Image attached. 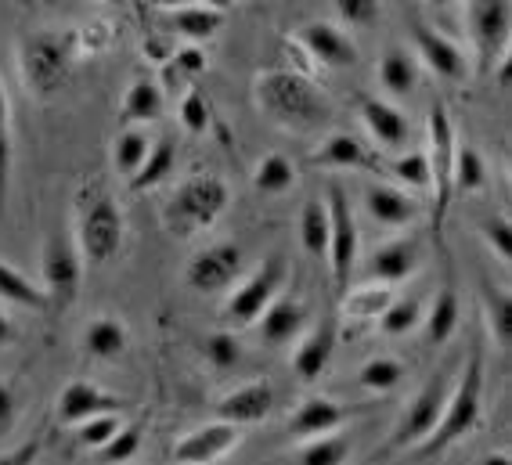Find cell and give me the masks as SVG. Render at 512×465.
Wrapping results in <instances>:
<instances>
[{
	"label": "cell",
	"instance_id": "cell-54",
	"mask_svg": "<svg viewBox=\"0 0 512 465\" xmlns=\"http://www.w3.org/2000/svg\"><path fill=\"white\" fill-rule=\"evenodd\" d=\"M199 4L210 11H220V15H228V11L235 8V0H199Z\"/></svg>",
	"mask_w": 512,
	"mask_h": 465
},
{
	"label": "cell",
	"instance_id": "cell-47",
	"mask_svg": "<svg viewBox=\"0 0 512 465\" xmlns=\"http://www.w3.org/2000/svg\"><path fill=\"white\" fill-rule=\"evenodd\" d=\"M480 235H484L487 249H491L502 264H512V224L505 213H498V217H487L484 228H480Z\"/></svg>",
	"mask_w": 512,
	"mask_h": 465
},
{
	"label": "cell",
	"instance_id": "cell-27",
	"mask_svg": "<svg viewBox=\"0 0 512 465\" xmlns=\"http://www.w3.org/2000/svg\"><path fill=\"white\" fill-rule=\"evenodd\" d=\"M390 300H394L390 285L372 282V278H368L365 285L343 292V296H339V307H343V314L354 318V321H379V314L390 307Z\"/></svg>",
	"mask_w": 512,
	"mask_h": 465
},
{
	"label": "cell",
	"instance_id": "cell-37",
	"mask_svg": "<svg viewBox=\"0 0 512 465\" xmlns=\"http://www.w3.org/2000/svg\"><path fill=\"white\" fill-rule=\"evenodd\" d=\"M487 184V166L484 155L476 152L473 145L455 148V166H451V192L458 195H476Z\"/></svg>",
	"mask_w": 512,
	"mask_h": 465
},
{
	"label": "cell",
	"instance_id": "cell-51",
	"mask_svg": "<svg viewBox=\"0 0 512 465\" xmlns=\"http://www.w3.org/2000/svg\"><path fill=\"white\" fill-rule=\"evenodd\" d=\"M37 458H40V440H26V444H19L15 451L0 455V465H33Z\"/></svg>",
	"mask_w": 512,
	"mask_h": 465
},
{
	"label": "cell",
	"instance_id": "cell-41",
	"mask_svg": "<svg viewBox=\"0 0 512 465\" xmlns=\"http://www.w3.org/2000/svg\"><path fill=\"white\" fill-rule=\"evenodd\" d=\"M11 166H15V137H11V101L4 83H0V210L8 202L11 188Z\"/></svg>",
	"mask_w": 512,
	"mask_h": 465
},
{
	"label": "cell",
	"instance_id": "cell-8",
	"mask_svg": "<svg viewBox=\"0 0 512 465\" xmlns=\"http://www.w3.org/2000/svg\"><path fill=\"white\" fill-rule=\"evenodd\" d=\"M325 206H329V271L332 285H336V296L350 289V274L357 267V220L350 210V199L339 184H329V195H325Z\"/></svg>",
	"mask_w": 512,
	"mask_h": 465
},
{
	"label": "cell",
	"instance_id": "cell-34",
	"mask_svg": "<svg viewBox=\"0 0 512 465\" xmlns=\"http://www.w3.org/2000/svg\"><path fill=\"white\" fill-rule=\"evenodd\" d=\"M0 300L4 303H15V307H26V310H44L47 307V296L33 278L19 271V267H11L8 260H0Z\"/></svg>",
	"mask_w": 512,
	"mask_h": 465
},
{
	"label": "cell",
	"instance_id": "cell-25",
	"mask_svg": "<svg viewBox=\"0 0 512 465\" xmlns=\"http://www.w3.org/2000/svg\"><path fill=\"white\" fill-rule=\"evenodd\" d=\"M83 350L94 357V361H119V357L130 350V332L127 325L112 314H101L94 318L87 329H83Z\"/></svg>",
	"mask_w": 512,
	"mask_h": 465
},
{
	"label": "cell",
	"instance_id": "cell-38",
	"mask_svg": "<svg viewBox=\"0 0 512 465\" xmlns=\"http://www.w3.org/2000/svg\"><path fill=\"white\" fill-rule=\"evenodd\" d=\"M354 455V444L343 433H325V437H311L300 447V465H347Z\"/></svg>",
	"mask_w": 512,
	"mask_h": 465
},
{
	"label": "cell",
	"instance_id": "cell-19",
	"mask_svg": "<svg viewBox=\"0 0 512 465\" xmlns=\"http://www.w3.org/2000/svg\"><path fill=\"white\" fill-rule=\"evenodd\" d=\"M357 112H361V123H365V130L372 134L375 145H383L386 152H397V148L408 145V119H404V112L394 109L390 101L361 94Z\"/></svg>",
	"mask_w": 512,
	"mask_h": 465
},
{
	"label": "cell",
	"instance_id": "cell-31",
	"mask_svg": "<svg viewBox=\"0 0 512 465\" xmlns=\"http://www.w3.org/2000/svg\"><path fill=\"white\" fill-rule=\"evenodd\" d=\"M148 152H152V137H148V130L123 127L116 134V141H112V166H116V174H123L130 181V177L141 170V163L148 159Z\"/></svg>",
	"mask_w": 512,
	"mask_h": 465
},
{
	"label": "cell",
	"instance_id": "cell-39",
	"mask_svg": "<svg viewBox=\"0 0 512 465\" xmlns=\"http://www.w3.org/2000/svg\"><path fill=\"white\" fill-rule=\"evenodd\" d=\"M404 379H408V368H404V361H397V357H372V361H365L361 372H357V383L365 386L368 393H390V390H397Z\"/></svg>",
	"mask_w": 512,
	"mask_h": 465
},
{
	"label": "cell",
	"instance_id": "cell-29",
	"mask_svg": "<svg viewBox=\"0 0 512 465\" xmlns=\"http://www.w3.org/2000/svg\"><path fill=\"white\" fill-rule=\"evenodd\" d=\"M170 29H174L177 37L192 40V44H202V40H213L220 29H224V15L202 8V4H188V8L170 11Z\"/></svg>",
	"mask_w": 512,
	"mask_h": 465
},
{
	"label": "cell",
	"instance_id": "cell-33",
	"mask_svg": "<svg viewBox=\"0 0 512 465\" xmlns=\"http://www.w3.org/2000/svg\"><path fill=\"white\" fill-rule=\"evenodd\" d=\"M174 163H177V152H174V141L170 137H163V141H152V152H148V159L141 163V170L134 177H130V192H148V188H156V184H163L166 177L174 174Z\"/></svg>",
	"mask_w": 512,
	"mask_h": 465
},
{
	"label": "cell",
	"instance_id": "cell-55",
	"mask_svg": "<svg viewBox=\"0 0 512 465\" xmlns=\"http://www.w3.org/2000/svg\"><path fill=\"white\" fill-rule=\"evenodd\" d=\"M476 465H512V458L505 451H494V455H484Z\"/></svg>",
	"mask_w": 512,
	"mask_h": 465
},
{
	"label": "cell",
	"instance_id": "cell-11",
	"mask_svg": "<svg viewBox=\"0 0 512 465\" xmlns=\"http://www.w3.org/2000/svg\"><path fill=\"white\" fill-rule=\"evenodd\" d=\"M512 29V0H473L469 4V33H473L476 58L491 69L498 58L509 55Z\"/></svg>",
	"mask_w": 512,
	"mask_h": 465
},
{
	"label": "cell",
	"instance_id": "cell-12",
	"mask_svg": "<svg viewBox=\"0 0 512 465\" xmlns=\"http://www.w3.org/2000/svg\"><path fill=\"white\" fill-rule=\"evenodd\" d=\"M238 274H242V249L235 242H217V246H206L202 253L192 256L184 282L192 292L217 296V292H228L235 285Z\"/></svg>",
	"mask_w": 512,
	"mask_h": 465
},
{
	"label": "cell",
	"instance_id": "cell-21",
	"mask_svg": "<svg viewBox=\"0 0 512 465\" xmlns=\"http://www.w3.org/2000/svg\"><path fill=\"white\" fill-rule=\"evenodd\" d=\"M332 350H336V325L321 321V325H314L300 339V347L293 350V372L300 375L303 383H318L321 375L329 372Z\"/></svg>",
	"mask_w": 512,
	"mask_h": 465
},
{
	"label": "cell",
	"instance_id": "cell-45",
	"mask_svg": "<svg viewBox=\"0 0 512 465\" xmlns=\"http://www.w3.org/2000/svg\"><path fill=\"white\" fill-rule=\"evenodd\" d=\"M202 354H206V361H210L217 372H231V368L242 361V343H238L235 332H213V336H206V343H202Z\"/></svg>",
	"mask_w": 512,
	"mask_h": 465
},
{
	"label": "cell",
	"instance_id": "cell-1",
	"mask_svg": "<svg viewBox=\"0 0 512 465\" xmlns=\"http://www.w3.org/2000/svg\"><path fill=\"white\" fill-rule=\"evenodd\" d=\"M253 101L267 123L289 134H318L332 119V101L293 69H264L253 80Z\"/></svg>",
	"mask_w": 512,
	"mask_h": 465
},
{
	"label": "cell",
	"instance_id": "cell-28",
	"mask_svg": "<svg viewBox=\"0 0 512 465\" xmlns=\"http://www.w3.org/2000/svg\"><path fill=\"white\" fill-rule=\"evenodd\" d=\"M458 318H462V303H458V292L451 285L437 292L430 314H422V325H426V339L433 347H444L451 336L458 332Z\"/></svg>",
	"mask_w": 512,
	"mask_h": 465
},
{
	"label": "cell",
	"instance_id": "cell-40",
	"mask_svg": "<svg viewBox=\"0 0 512 465\" xmlns=\"http://www.w3.org/2000/svg\"><path fill=\"white\" fill-rule=\"evenodd\" d=\"M422 325V303L419 296H401V300H390V307L379 314V329L383 336H408Z\"/></svg>",
	"mask_w": 512,
	"mask_h": 465
},
{
	"label": "cell",
	"instance_id": "cell-14",
	"mask_svg": "<svg viewBox=\"0 0 512 465\" xmlns=\"http://www.w3.org/2000/svg\"><path fill=\"white\" fill-rule=\"evenodd\" d=\"M242 444V429L231 422H210V426L192 429L188 437L177 440L174 462L177 465H213L220 458H228L235 447Z\"/></svg>",
	"mask_w": 512,
	"mask_h": 465
},
{
	"label": "cell",
	"instance_id": "cell-35",
	"mask_svg": "<svg viewBox=\"0 0 512 465\" xmlns=\"http://www.w3.org/2000/svg\"><path fill=\"white\" fill-rule=\"evenodd\" d=\"M300 242H303V249H307V256H314V260H321V256L329 253V206L321 199L303 202Z\"/></svg>",
	"mask_w": 512,
	"mask_h": 465
},
{
	"label": "cell",
	"instance_id": "cell-17",
	"mask_svg": "<svg viewBox=\"0 0 512 465\" xmlns=\"http://www.w3.org/2000/svg\"><path fill=\"white\" fill-rule=\"evenodd\" d=\"M271 411H275V390H271V383H246L238 386V390L224 393L217 401V419L231 422L238 429L264 422Z\"/></svg>",
	"mask_w": 512,
	"mask_h": 465
},
{
	"label": "cell",
	"instance_id": "cell-26",
	"mask_svg": "<svg viewBox=\"0 0 512 465\" xmlns=\"http://www.w3.org/2000/svg\"><path fill=\"white\" fill-rule=\"evenodd\" d=\"M163 87L156 80H148V76H138V80L127 87V98H123V123L127 127H141V123H152V119L163 116Z\"/></svg>",
	"mask_w": 512,
	"mask_h": 465
},
{
	"label": "cell",
	"instance_id": "cell-7",
	"mask_svg": "<svg viewBox=\"0 0 512 465\" xmlns=\"http://www.w3.org/2000/svg\"><path fill=\"white\" fill-rule=\"evenodd\" d=\"M40 289L47 296L51 310H69L80 296L83 282V256L76 249L73 238L65 235H47L44 253H40Z\"/></svg>",
	"mask_w": 512,
	"mask_h": 465
},
{
	"label": "cell",
	"instance_id": "cell-58",
	"mask_svg": "<svg viewBox=\"0 0 512 465\" xmlns=\"http://www.w3.org/2000/svg\"><path fill=\"white\" fill-rule=\"evenodd\" d=\"M101 4H123V0H101Z\"/></svg>",
	"mask_w": 512,
	"mask_h": 465
},
{
	"label": "cell",
	"instance_id": "cell-30",
	"mask_svg": "<svg viewBox=\"0 0 512 465\" xmlns=\"http://www.w3.org/2000/svg\"><path fill=\"white\" fill-rule=\"evenodd\" d=\"M379 83H383V91L397 94V98H408L419 87V65H415V58L408 51L390 47L379 58Z\"/></svg>",
	"mask_w": 512,
	"mask_h": 465
},
{
	"label": "cell",
	"instance_id": "cell-36",
	"mask_svg": "<svg viewBox=\"0 0 512 465\" xmlns=\"http://www.w3.org/2000/svg\"><path fill=\"white\" fill-rule=\"evenodd\" d=\"M296 184V166L289 155H264L253 170V188L260 195H285Z\"/></svg>",
	"mask_w": 512,
	"mask_h": 465
},
{
	"label": "cell",
	"instance_id": "cell-43",
	"mask_svg": "<svg viewBox=\"0 0 512 465\" xmlns=\"http://www.w3.org/2000/svg\"><path fill=\"white\" fill-rule=\"evenodd\" d=\"M163 73H166V87H184L188 80L206 73V51H199V47L174 51V58L163 62Z\"/></svg>",
	"mask_w": 512,
	"mask_h": 465
},
{
	"label": "cell",
	"instance_id": "cell-13",
	"mask_svg": "<svg viewBox=\"0 0 512 465\" xmlns=\"http://www.w3.org/2000/svg\"><path fill=\"white\" fill-rule=\"evenodd\" d=\"M412 44H415L419 62L426 65L433 76H440V80L462 83L469 76V62H466V55H462V47L444 37V33H437V29H430L426 22H419V19L412 22Z\"/></svg>",
	"mask_w": 512,
	"mask_h": 465
},
{
	"label": "cell",
	"instance_id": "cell-44",
	"mask_svg": "<svg viewBox=\"0 0 512 465\" xmlns=\"http://www.w3.org/2000/svg\"><path fill=\"white\" fill-rule=\"evenodd\" d=\"M141 426H119V433L109 440V444L101 447L98 451V458H101V465H127V462H134L138 458V451H141Z\"/></svg>",
	"mask_w": 512,
	"mask_h": 465
},
{
	"label": "cell",
	"instance_id": "cell-9",
	"mask_svg": "<svg viewBox=\"0 0 512 465\" xmlns=\"http://www.w3.org/2000/svg\"><path fill=\"white\" fill-rule=\"evenodd\" d=\"M282 282H285V260L282 256H267L246 282L235 285V292H231L228 303H224V318H228L235 329L256 325V318L267 310V303L278 296Z\"/></svg>",
	"mask_w": 512,
	"mask_h": 465
},
{
	"label": "cell",
	"instance_id": "cell-16",
	"mask_svg": "<svg viewBox=\"0 0 512 465\" xmlns=\"http://www.w3.org/2000/svg\"><path fill=\"white\" fill-rule=\"evenodd\" d=\"M127 404L119 401L116 393L101 390V386L87 383V379H73L62 386L55 401V415L62 426H80V422L94 419V415H109V411H123Z\"/></svg>",
	"mask_w": 512,
	"mask_h": 465
},
{
	"label": "cell",
	"instance_id": "cell-2",
	"mask_svg": "<svg viewBox=\"0 0 512 465\" xmlns=\"http://www.w3.org/2000/svg\"><path fill=\"white\" fill-rule=\"evenodd\" d=\"M83 51H91V44L83 40L80 29H40V33H29L19 44V76L26 83V91L40 101L55 98L69 83Z\"/></svg>",
	"mask_w": 512,
	"mask_h": 465
},
{
	"label": "cell",
	"instance_id": "cell-10",
	"mask_svg": "<svg viewBox=\"0 0 512 465\" xmlns=\"http://www.w3.org/2000/svg\"><path fill=\"white\" fill-rule=\"evenodd\" d=\"M451 393V379L448 375H433L430 383L422 386L412 397V404L401 411L394 433H390V447H415L426 444L430 433L437 429L440 415H444V404H448Z\"/></svg>",
	"mask_w": 512,
	"mask_h": 465
},
{
	"label": "cell",
	"instance_id": "cell-56",
	"mask_svg": "<svg viewBox=\"0 0 512 465\" xmlns=\"http://www.w3.org/2000/svg\"><path fill=\"white\" fill-rule=\"evenodd\" d=\"M156 8H166V11H177V8H188L192 0H152Z\"/></svg>",
	"mask_w": 512,
	"mask_h": 465
},
{
	"label": "cell",
	"instance_id": "cell-53",
	"mask_svg": "<svg viewBox=\"0 0 512 465\" xmlns=\"http://www.w3.org/2000/svg\"><path fill=\"white\" fill-rule=\"evenodd\" d=\"M15 343V321L8 318V310L0 307V350Z\"/></svg>",
	"mask_w": 512,
	"mask_h": 465
},
{
	"label": "cell",
	"instance_id": "cell-23",
	"mask_svg": "<svg viewBox=\"0 0 512 465\" xmlns=\"http://www.w3.org/2000/svg\"><path fill=\"white\" fill-rule=\"evenodd\" d=\"M256 321H260V339H264L267 347H282V343H289V339L303 332L307 307H303V300H296V296H282V300L275 296Z\"/></svg>",
	"mask_w": 512,
	"mask_h": 465
},
{
	"label": "cell",
	"instance_id": "cell-32",
	"mask_svg": "<svg viewBox=\"0 0 512 465\" xmlns=\"http://www.w3.org/2000/svg\"><path fill=\"white\" fill-rule=\"evenodd\" d=\"M480 300H484V321L487 332H491L494 347L509 354L512 347V300L505 289H494V285H484L480 289Z\"/></svg>",
	"mask_w": 512,
	"mask_h": 465
},
{
	"label": "cell",
	"instance_id": "cell-5",
	"mask_svg": "<svg viewBox=\"0 0 512 465\" xmlns=\"http://www.w3.org/2000/svg\"><path fill=\"white\" fill-rule=\"evenodd\" d=\"M480 415H484V357L473 354L466 361V368H462V375L451 383L444 415H440L437 429L426 440V455H440L451 444L466 440L476 429V422H480Z\"/></svg>",
	"mask_w": 512,
	"mask_h": 465
},
{
	"label": "cell",
	"instance_id": "cell-46",
	"mask_svg": "<svg viewBox=\"0 0 512 465\" xmlns=\"http://www.w3.org/2000/svg\"><path fill=\"white\" fill-rule=\"evenodd\" d=\"M394 177L401 184H408V188H415V192H430V159H426V152L397 155Z\"/></svg>",
	"mask_w": 512,
	"mask_h": 465
},
{
	"label": "cell",
	"instance_id": "cell-42",
	"mask_svg": "<svg viewBox=\"0 0 512 465\" xmlns=\"http://www.w3.org/2000/svg\"><path fill=\"white\" fill-rule=\"evenodd\" d=\"M119 426H123L119 411H109V415H94V419L73 426L76 429V444H80L83 451H101V447L109 444V440L119 433Z\"/></svg>",
	"mask_w": 512,
	"mask_h": 465
},
{
	"label": "cell",
	"instance_id": "cell-24",
	"mask_svg": "<svg viewBox=\"0 0 512 465\" xmlns=\"http://www.w3.org/2000/svg\"><path fill=\"white\" fill-rule=\"evenodd\" d=\"M311 166L325 170H379V159L368 152L354 134H329L311 155Z\"/></svg>",
	"mask_w": 512,
	"mask_h": 465
},
{
	"label": "cell",
	"instance_id": "cell-49",
	"mask_svg": "<svg viewBox=\"0 0 512 465\" xmlns=\"http://www.w3.org/2000/svg\"><path fill=\"white\" fill-rule=\"evenodd\" d=\"M339 11V19L354 29H365L379 19V0H332Z\"/></svg>",
	"mask_w": 512,
	"mask_h": 465
},
{
	"label": "cell",
	"instance_id": "cell-6",
	"mask_svg": "<svg viewBox=\"0 0 512 465\" xmlns=\"http://www.w3.org/2000/svg\"><path fill=\"white\" fill-rule=\"evenodd\" d=\"M426 134H430V148H426V159H430V192H433V231L440 235L444 220L451 210V166H455V148L458 137L451 127V116L444 109V101H433L430 112H426Z\"/></svg>",
	"mask_w": 512,
	"mask_h": 465
},
{
	"label": "cell",
	"instance_id": "cell-15",
	"mask_svg": "<svg viewBox=\"0 0 512 465\" xmlns=\"http://www.w3.org/2000/svg\"><path fill=\"white\" fill-rule=\"evenodd\" d=\"M293 37L325 69H350L357 62V44L339 26H332V22H321V19L303 22Z\"/></svg>",
	"mask_w": 512,
	"mask_h": 465
},
{
	"label": "cell",
	"instance_id": "cell-3",
	"mask_svg": "<svg viewBox=\"0 0 512 465\" xmlns=\"http://www.w3.org/2000/svg\"><path fill=\"white\" fill-rule=\"evenodd\" d=\"M123 235H127V220H123V206L112 199L105 184H80L76 192V249H80L83 264L105 267L112 264L123 249Z\"/></svg>",
	"mask_w": 512,
	"mask_h": 465
},
{
	"label": "cell",
	"instance_id": "cell-18",
	"mask_svg": "<svg viewBox=\"0 0 512 465\" xmlns=\"http://www.w3.org/2000/svg\"><path fill=\"white\" fill-rule=\"evenodd\" d=\"M422 267V242L419 238H397L386 242L368 256V278L383 285H397L404 278H412Z\"/></svg>",
	"mask_w": 512,
	"mask_h": 465
},
{
	"label": "cell",
	"instance_id": "cell-4",
	"mask_svg": "<svg viewBox=\"0 0 512 465\" xmlns=\"http://www.w3.org/2000/svg\"><path fill=\"white\" fill-rule=\"evenodd\" d=\"M231 202V188L217 174H195L163 206V228L170 238H195L210 231Z\"/></svg>",
	"mask_w": 512,
	"mask_h": 465
},
{
	"label": "cell",
	"instance_id": "cell-48",
	"mask_svg": "<svg viewBox=\"0 0 512 465\" xmlns=\"http://www.w3.org/2000/svg\"><path fill=\"white\" fill-rule=\"evenodd\" d=\"M181 123L188 134H206L210 130V105L199 91H184L181 98Z\"/></svg>",
	"mask_w": 512,
	"mask_h": 465
},
{
	"label": "cell",
	"instance_id": "cell-20",
	"mask_svg": "<svg viewBox=\"0 0 512 465\" xmlns=\"http://www.w3.org/2000/svg\"><path fill=\"white\" fill-rule=\"evenodd\" d=\"M365 210L375 224L383 228H408L422 217V206L401 188H390V184H368L365 188Z\"/></svg>",
	"mask_w": 512,
	"mask_h": 465
},
{
	"label": "cell",
	"instance_id": "cell-57",
	"mask_svg": "<svg viewBox=\"0 0 512 465\" xmlns=\"http://www.w3.org/2000/svg\"><path fill=\"white\" fill-rule=\"evenodd\" d=\"M426 4H433V8H448L451 0H426Z\"/></svg>",
	"mask_w": 512,
	"mask_h": 465
},
{
	"label": "cell",
	"instance_id": "cell-52",
	"mask_svg": "<svg viewBox=\"0 0 512 465\" xmlns=\"http://www.w3.org/2000/svg\"><path fill=\"white\" fill-rule=\"evenodd\" d=\"M141 51H145L152 62L163 65V62H170V58H174L177 47H174V40H170V37H159V40H145V47H141Z\"/></svg>",
	"mask_w": 512,
	"mask_h": 465
},
{
	"label": "cell",
	"instance_id": "cell-50",
	"mask_svg": "<svg viewBox=\"0 0 512 465\" xmlns=\"http://www.w3.org/2000/svg\"><path fill=\"white\" fill-rule=\"evenodd\" d=\"M15 415H19V408H15V390H11L8 383H0V437H8L11 429H15Z\"/></svg>",
	"mask_w": 512,
	"mask_h": 465
},
{
	"label": "cell",
	"instance_id": "cell-22",
	"mask_svg": "<svg viewBox=\"0 0 512 465\" xmlns=\"http://www.w3.org/2000/svg\"><path fill=\"white\" fill-rule=\"evenodd\" d=\"M343 422H347V408L343 404H336L332 397H307L293 411V419H289V437L296 440L325 437V433H336Z\"/></svg>",
	"mask_w": 512,
	"mask_h": 465
}]
</instances>
